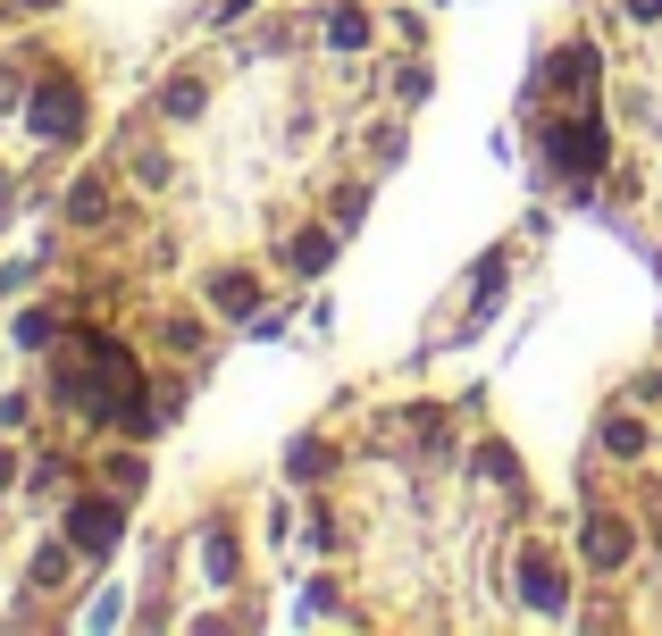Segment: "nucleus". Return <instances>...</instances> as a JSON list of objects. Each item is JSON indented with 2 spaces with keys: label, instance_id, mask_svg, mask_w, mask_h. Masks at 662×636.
<instances>
[{
  "label": "nucleus",
  "instance_id": "obj_1",
  "mask_svg": "<svg viewBox=\"0 0 662 636\" xmlns=\"http://www.w3.org/2000/svg\"><path fill=\"white\" fill-rule=\"evenodd\" d=\"M546 151H553V168L587 176V168H604V126H595V117H562V126L546 134Z\"/></svg>",
  "mask_w": 662,
  "mask_h": 636
},
{
  "label": "nucleus",
  "instance_id": "obj_2",
  "mask_svg": "<svg viewBox=\"0 0 662 636\" xmlns=\"http://www.w3.org/2000/svg\"><path fill=\"white\" fill-rule=\"evenodd\" d=\"M68 536H77V553H110L118 544V503H77L68 511Z\"/></svg>",
  "mask_w": 662,
  "mask_h": 636
},
{
  "label": "nucleus",
  "instance_id": "obj_3",
  "mask_svg": "<svg viewBox=\"0 0 662 636\" xmlns=\"http://www.w3.org/2000/svg\"><path fill=\"white\" fill-rule=\"evenodd\" d=\"M520 595H529L537 612H562V570H553L546 553H520Z\"/></svg>",
  "mask_w": 662,
  "mask_h": 636
},
{
  "label": "nucleus",
  "instance_id": "obj_4",
  "mask_svg": "<svg viewBox=\"0 0 662 636\" xmlns=\"http://www.w3.org/2000/svg\"><path fill=\"white\" fill-rule=\"evenodd\" d=\"M34 134H77V84H42L34 93Z\"/></svg>",
  "mask_w": 662,
  "mask_h": 636
},
{
  "label": "nucleus",
  "instance_id": "obj_5",
  "mask_svg": "<svg viewBox=\"0 0 662 636\" xmlns=\"http://www.w3.org/2000/svg\"><path fill=\"white\" fill-rule=\"evenodd\" d=\"M587 562H595V570H621L629 562V527L621 520H595V527H587Z\"/></svg>",
  "mask_w": 662,
  "mask_h": 636
},
{
  "label": "nucleus",
  "instance_id": "obj_6",
  "mask_svg": "<svg viewBox=\"0 0 662 636\" xmlns=\"http://www.w3.org/2000/svg\"><path fill=\"white\" fill-rule=\"evenodd\" d=\"M587 75H595V51H562L553 59V84H587Z\"/></svg>",
  "mask_w": 662,
  "mask_h": 636
},
{
  "label": "nucleus",
  "instance_id": "obj_7",
  "mask_svg": "<svg viewBox=\"0 0 662 636\" xmlns=\"http://www.w3.org/2000/svg\"><path fill=\"white\" fill-rule=\"evenodd\" d=\"M210 294H218V310H252V277H235V268L210 285Z\"/></svg>",
  "mask_w": 662,
  "mask_h": 636
},
{
  "label": "nucleus",
  "instance_id": "obj_8",
  "mask_svg": "<svg viewBox=\"0 0 662 636\" xmlns=\"http://www.w3.org/2000/svg\"><path fill=\"white\" fill-rule=\"evenodd\" d=\"M336 260V244H327V235H303V244H294V268H327Z\"/></svg>",
  "mask_w": 662,
  "mask_h": 636
},
{
  "label": "nucleus",
  "instance_id": "obj_9",
  "mask_svg": "<svg viewBox=\"0 0 662 636\" xmlns=\"http://www.w3.org/2000/svg\"><path fill=\"white\" fill-rule=\"evenodd\" d=\"M193 110H202V84H193V75H185V84H169V117H193Z\"/></svg>",
  "mask_w": 662,
  "mask_h": 636
},
{
  "label": "nucleus",
  "instance_id": "obj_10",
  "mask_svg": "<svg viewBox=\"0 0 662 636\" xmlns=\"http://www.w3.org/2000/svg\"><path fill=\"white\" fill-rule=\"evenodd\" d=\"M629 9H638V18H662V0H629Z\"/></svg>",
  "mask_w": 662,
  "mask_h": 636
},
{
  "label": "nucleus",
  "instance_id": "obj_11",
  "mask_svg": "<svg viewBox=\"0 0 662 636\" xmlns=\"http://www.w3.org/2000/svg\"><path fill=\"white\" fill-rule=\"evenodd\" d=\"M34 9H51V0H34Z\"/></svg>",
  "mask_w": 662,
  "mask_h": 636
}]
</instances>
